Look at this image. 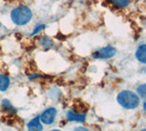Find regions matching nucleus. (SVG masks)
<instances>
[{
    "mask_svg": "<svg viewBox=\"0 0 146 131\" xmlns=\"http://www.w3.org/2000/svg\"><path fill=\"white\" fill-rule=\"evenodd\" d=\"M117 102L125 109H134L140 105V97L135 93L125 90L117 96Z\"/></svg>",
    "mask_w": 146,
    "mask_h": 131,
    "instance_id": "1",
    "label": "nucleus"
},
{
    "mask_svg": "<svg viewBox=\"0 0 146 131\" xmlns=\"http://www.w3.org/2000/svg\"><path fill=\"white\" fill-rule=\"evenodd\" d=\"M11 19L14 23H16L17 25H25L31 20L32 12L27 7H18L12 11Z\"/></svg>",
    "mask_w": 146,
    "mask_h": 131,
    "instance_id": "2",
    "label": "nucleus"
},
{
    "mask_svg": "<svg viewBox=\"0 0 146 131\" xmlns=\"http://www.w3.org/2000/svg\"><path fill=\"white\" fill-rule=\"evenodd\" d=\"M57 109L54 107L48 108L47 110H45L41 116H39V119L41 121V123H43L45 125H51L57 116Z\"/></svg>",
    "mask_w": 146,
    "mask_h": 131,
    "instance_id": "3",
    "label": "nucleus"
},
{
    "mask_svg": "<svg viewBox=\"0 0 146 131\" xmlns=\"http://www.w3.org/2000/svg\"><path fill=\"white\" fill-rule=\"evenodd\" d=\"M115 54H116V49L111 46H108L95 51L92 54V57L94 59H109L113 57Z\"/></svg>",
    "mask_w": 146,
    "mask_h": 131,
    "instance_id": "4",
    "label": "nucleus"
},
{
    "mask_svg": "<svg viewBox=\"0 0 146 131\" xmlns=\"http://www.w3.org/2000/svg\"><path fill=\"white\" fill-rule=\"evenodd\" d=\"M27 129L29 131H43V126L38 116L29 121V123L27 124Z\"/></svg>",
    "mask_w": 146,
    "mask_h": 131,
    "instance_id": "5",
    "label": "nucleus"
},
{
    "mask_svg": "<svg viewBox=\"0 0 146 131\" xmlns=\"http://www.w3.org/2000/svg\"><path fill=\"white\" fill-rule=\"evenodd\" d=\"M67 119L70 122H84L86 120V116L70 110L67 113Z\"/></svg>",
    "mask_w": 146,
    "mask_h": 131,
    "instance_id": "6",
    "label": "nucleus"
},
{
    "mask_svg": "<svg viewBox=\"0 0 146 131\" xmlns=\"http://www.w3.org/2000/svg\"><path fill=\"white\" fill-rule=\"evenodd\" d=\"M136 58L141 63L146 62V45L143 44L138 48L136 51Z\"/></svg>",
    "mask_w": 146,
    "mask_h": 131,
    "instance_id": "7",
    "label": "nucleus"
},
{
    "mask_svg": "<svg viewBox=\"0 0 146 131\" xmlns=\"http://www.w3.org/2000/svg\"><path fill=\"white\" fill-rule=\"evenodd\" d=\"M10 84V80L7 75L0 74V91H6V90L9 87Z\"/></svg>",
    "mask_w": 146,
    "mask_h": 131,
    "instance_id": "8",
    "label": "nucleus"
},
{
    "mask_svg": "<svg viewBox=\"0 0 146 131\" xmlns=\"http://www.w3.org/2000/svg\"><path fill=\"white\" fill-rule=\"evenodd\" d=\"M111 1L119 7H124L129 5L130 0H111Z\"/></svg>",
    "mask_w": 146,
    "mask_h": 131,
    "instance_id": "9",
    "label": "nucleus"
},
{
    "mask_svg": "<svg viewBox=\"0 0 146 131\" xmlns=\"http://www.w3.org/2000/svg\"><path fill=\"white\" fill-rule=\"evenodd\" d=\"M2 107H3V109L4 110H6V111H12L14 112L15 111V109H14V107L12 106V105L10 104V102H9L8 100H4L3 103H2Z\"/></svg>",
    "mask_w": 146,
    "mask_h": 131,
    "instance_id": "10",
    "label": "nucleus"
},
{
    "mask_svg": "<svg viewBox=\"0 0 146 131\" xmlns=\"http://www.w3.org/2000/svg\"><path fill=\"white\" fill-rule=\"evenodd\" d=\"M137 91H138V94H140L141 97L144 98L146 96V85L145 84L141 85V86H139V88L137 89Z\"/></svg>",
    "mask_w": 146,
    "mask_h": 131,
    "instance_id": "11",
    "label": "nucleus"
},
{
    "mask_svg": "<svg viewBox=\"0 0 146 131\" xmlns=\"http://www.w3.org/2000/svg\"><path fill=\"white\" fill-rule=\"evenodd\" d=\"M43 28H44V25H41V26L38 27V28H36V29L34 30V32L32 33V35H34V34H36V33H38V31H39V30H41Z\"/></svg>",
    "mask_w": 146,
    "mask_h": 131,
    "instance_id": "12",
    "label": "nucleus"
},
{
    "mask_svg": "<svg viewBox=\"0 0 146 131\" xmlns=\"http://www.w3.org/2000/svg\"><path fill=\"white\" fill-rule=\"evenodd\" d=\"M73 131H89V130L85 128H83V126H78V128H76Z\"/></svg>",
    "mask_w": 146,
    "mask_h": 131,
    "instance_id": "13",
    "label": "nucleus"
},
{
    "mask_svg": "<svg viewBox=\"0 0 146 131\" xmlns=\"http://www.w3.org/2000/svg\"><path fill=\"white\" fill-rule=\"evenodd\" d=\"M50 131H61V130H59V129H53V130H50Z\"/></svg>",
    "mask_w": 146,
    "mask_h": 131,
    "instance_id": "14",
    "label": "nucleus"
},
{
    "mask_svg": "<svg viewBox=\"0 0 146 131\" xmlns=\"http://www.w3.org/2000/svg\"><path fill=\"white\" fill-rule=\"evenodd\" d=\"M141 131H146V129H143V130H141Z\"/></svg>",
    "mask_w": 146,
    "mask_h": 131,
    "instance_id": "15",
    "label": "nucleus"
},
{
    "mask_svg": "<svg viewBox=\"0 0 146 131\" xmlns=\"http://www.w3.org/2000/svg\"><path fill=\"white\" fill-rule=\"evenodd\" d=\"M0 26H1V24H0Z\"/></svg>",
    "mask_w": 146,
    "mask_h": 131,
    "instance_id": "16",
    "label": "nucleus"
}]
</instances>
